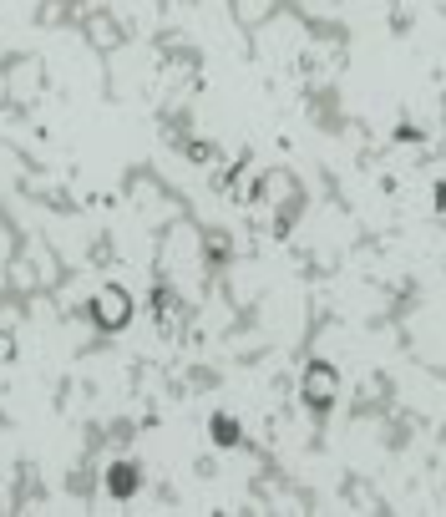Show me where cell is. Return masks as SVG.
Wrapping results in <instances>:
<instances>
[{
	"instance_id": "obj_5",
	"label": "cell",
	"mask_w": 446,
	"mask_h": 517,
	"mask_svg": "<svg viewBox=\"0 0 446 517\" xmlns=\"http://www.w3.org/2000/svg\"><path fill=\"white\" fill-rule=\"evenodd\" d=\"M82 31H87V41H92L97 51L122 46V21H117L112 11H87V16H82Z\"/></svg>"
},
{
	"instance_id": "obj_4",
	"label": "cell",
	"mask_w": 446,
	"mask_h": 517,
	"mask_svg": "<svg viewBox=\"0 0 446 517\" xmlns=\"http://www.w3.org/2000/svg\"><path fill=\"white\" fill-rule=\"evenodd\" d=\"M300 391H305V406L325 411L340 396V371H335V365H325V360H315V365H305V386Z\"/></svg>"
},
{
	"instance_id": "obj_6",
	"label": "cell",
	"mask_w": 446,
	"mask_h": 517,
	"mask_svg": "<svg viewBox=\"0 0 446 517\" xmlns=\"http://www.w3.org/2000/svg\"><path fill=\"white\" fill-rule=\"evenodd\" d=\"M6 279H11V289H16V294H36V289H46V284H41V269L31 264V254H11Z\"/></svg>"
},
{
	"instance_id": "obj_8",
	"label": "cell",
	"mask_w": 446,
	"mask_h": 517,
	"mask_svg": "<svg viewBox=\"0 0 446 517\" xmlns=\"http://www.w3.org/2000/svg\"><path fill=\"white\" fill-rule=\"evenodd\" d=\"M11 355H16V340H11L6 330H0V360H11Z\"/></svg>"
},
{
	"instance_id": "obj_7",
	"label": "cell",
	"mask_w": 446,
	"mask_h": 517,
	"mask_svg": "<svg viewBox=\"0 0 446 517\" xmlns=\"http://www.w3.org/2000/svg\"><path fill=\"white\" fill-rule=\"evenodd\" d=\"M132 492H137V462H112L107 467V497L127 502Z\"/></svg>"
},
{
	"instance_id": "obj_2",
	"label": "cell",
	"mask_w": 446,
	"mask_h": 517,
	"mask_svg": "<svg viewBox=\"0 0 446 517\" xmlns=\"http://www.w3.org/2000/svg\"><path fill=\"white\" fill-rule=\"evenodd\" d=\"M249 203H254V208H274L279 218H289L294 203H300V183H294L284 168H269V173L259 178V188L249 193Z\"/></svg>"
},
{
	"instance_id": "obj_1",
	"label": "cell",
	"mask_w": 446,
	"mask_h": 517,
	"mask_svg": "<svg viewBox=\"0 0 446 517\" xmlns=\"http://www.w3.org/2000/svg\"><path fill=\"white\" fill-rule=\"evenodd\" d=\"M87 310H92V325H97L102 335H117V330L132 325V294H127L122 284H97Z\"/></svg>"
},
{
	"instance_id": "obj_3",
	"label": "cell",
	"mask_w": 446,
	"mask_h": 517,
	"mask_svg": "<svg viewBox=\"0 0 446 517\" xmlns=\"http://www.w3.org/2000/svg\"><path fill=\"white\" fill-rule=\"evenodd\" d=\"M0 87H6L11 102H36L41 87H46V66H41L36 56H16V61L6 66V77H0Z\"/></svg>"
}]
</instances>
